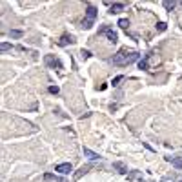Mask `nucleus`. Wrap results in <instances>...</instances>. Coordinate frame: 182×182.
Instances as JSON below:
<instances>
[{"mask_svg":"<svg viewBox=\"0 0 182 182\" xmlns=\"http://www.w3.org/2000/svg\"><path fill=\"white\" fill-rule=\"evenodd\" d=\"M180 182H182V180H180Z\"/></svg>","mask_w":182,"mask_h":182,"instance_id":"24","label":"nucleus"},{"mask_svg":"<svg viewBox=\"0 0 182 182\" xmlns=\"http://www.w3.org/2000/svg\"><path fill=\"white\" fill-rule=\"evenodd\" d=\"M67 44H75V38H73L71 35H64V37H60L58 46H67Z\"/></svg>","mask_w":182,"mask_h":182,"instance_id":"6","label":"nucleus"},{"mask_svg":"<svg viewBox=\"0 0 182 182\" xmlns=\"http://www.w3.org/2000/svg\"><path fill=\"white\" fill-rule=\"evenodd\" d=\"M118 26H120L122 29H126V27L129 26V20L128 18H120V20H118Z\"/></svg>","mask_w":182,"mask_h":182,"instance_id":"16","label":"nucleus"},{"mask_svg":"<svg viewBox=\"0 0 182 182\" xmlns=\"http://www.w3.org/2000/svg\"><path fill=\"white\" fill-rule=\"evenodd\" d=\"M149 56H151V53H149V55H146L142 60H139V69H149V64H147Z\"/></svg>","mask_w":182,"mask_h":182,"instance_id":"8","label":"nucleus"},{"mask_svg":"<svg viewBox=\"0 0 182 182\" xmlns=\"http://www.w3.org/2000/svg\"><path fill=\"white\" fill-rule=\"evenodd\" d=\"M171 164H173L177 169H182V157H175L173 160H171Z\"/></svg>","mask_w":182,"mask_h":182,"instance_id":"11","label":"nucleus"},{"mask_svg":"<svg viewBox=\"0 0 182 182\" xmlns=\"http://www.w3.org/2000/svg\"><path fill=\"white\" fill-rule=\"evenodd\" d=\"M175 5H177V2H169V0H166V2H164V7H166L168 11H171Z\"/></svg>","mask_w":182,"mask_h":182,"instance_id":"15","label":"nucleus"},{"mask_svg":"<svg viewBox=\"0 0 182 182\" xmlns=\"http://www.w3.org/2000/svg\"><path fill=\"white\" fill-rule=\"evenodd\" d=\"M91 26H93V20H88V18L82 20V27H84V29H89Z\"/></svg>","mask_w":182,"mask_h":182,"instance_id":"17","label":"nucleus"},{"mask_svg":"<svg viewBox=\"0 0 182 182\" xmlns=\"http://www.w3.org/2000/svg\"><path fill=\"white\" fill-rule=\"evenodd\" d=\"M22 35H24V33H22L20 29H11V31H9V37H11V38H20Z\"/></svg>","mask_w":182,"mask_h":182,"instance_id":"13","label":"nucleus"},{"mask_svg":"<svg viewBox=\"0 0 182 182\" xmlns=\"http://www.w3.org/2000/svg\"><path fill=\"white\" fill-rule=\"evenodd\" d=\"M91 168H93V166H89V164H88V166H82V168H80V171L75 175V179H78V177H80V175H84V173H88Z\"/></svg>","mask_w":182,"mask_h":182,"instance_id":"14","label":"nucleus"},{"mask_svg":"<svg viewBox=\"0 0 182 182\" xmlns=\"http://www.w3.org/2000/svg\"><path fill=\"white\" fill-rule=\"evenodd\" d=\"M162 182H168V180H162Z\"/></svg>","mask_w":182,"mask_h":182,"instance_id":"23","label":"nucleus"},{"mask_svg":"<svg viewBox=\"0 0 182 182\" xmlns=\"http://www.w3.org/2000/svg\"><path fill=\"white\" fill-rule=\"evenodd\" d=\"M139 53L136 51H128V49H120L117 55H113L111 62L117 66H128V64H133V62L139 60Z\"/></svg>","mask_w":182,"mask_h":182,"instance_id":"1","label":"nucleus"},{"mask_svg":"<svg viewBox=\"0 0 182 182\" xmlns=\"http://www.w3.org/2000/svg\"><path fill=\"white\" fill-rule=\"evenodd\" d=\"M157 31H166V24H164V22H158V24H157Z\"/></svg>","mask_w":182,"mask_h":182,"instance_id":"20","label":"nucleus"},{"mask_svg":"<svg viewBox=\"0 0 182 182\" xmlns=\"http://www.w3.org/2000/svg\"><path fill=\"white\" fill-rule=\"evenodd\" d=\"M124 5L122 2H117V4H111V9H109V13H120V11H124Z\"/></svg>","mask_w":182,"mask_h":182,"instance_id":"7","label":"nucleus"},{"mask_svg":"<svg viewBox=\"0 0 182 182\" xmlns=\"http://www.w3.org/2000/svg\"><path fill=\"white\" fill-rule=\"evenodd\" d=\"M55 171H58V173H62V175H69L71 171H73V166L69 162H64V164H58V166L55 168Z\"/></svg>","mask_w":182,"mask_h":182,"instance_id":"4","label":"nucleus"},{"mask_svg":"<svg viewBox=\"0 0 182 182\" xmlns=\"http://www.w3.org/2000/svg\"><path fill=\"white\" fill-rule=\"evenodd\" d=\"M113 168H115L118 173H122V175H126V173H128V168L124 166L122 162H113Z\"/></svg>","mask_w":182,"mask_h":182,"instance_id":"9","label":"nucleus"},{"mask_svg":"<svg viewBox=\"0 0 182 182\" xmlns=\"http://www.w3.org/2000/svg\"><path fill=\"white\" fill-rule=\"evenodd\" d=\"M96 13H98V11H96L93 5H88V7H86V16H88V20H95V18H96Z\"/></svg>","mask_w":182,"mask_h":182,"instance_id":"5","label":"nucleus"},{"mask_svg":"<svg viewBox=\"0 0 182 182\" xmlns=\"http://www.w3.org/2000/svg\"><path fill=\"white\" fill-rule=\"evenodd\" d=\"M53 179H55V180H58V179L55 177V175H51V173H46V175H44V180H53Z\"/></svg>","mask_w":182,"mask_h":182,"instance_id":"22","label":"nucleus"},{"mask_svg":"<svg viewBox=\"0 0 182 182\" xmlns=\"http://www.w3.org/2000/svg\"><path fill=\"white\" fill-rule=\"evenodd\" d=\"M48 91H49L51 95H56V93H58L60 89H58V86H49V89H48Z\"/></svg>","mask_w":182,"mask_h":182,"instance_id":"18","label":"nucleus"},{"mask_svg":"<svg viewBox=\"0 0 182 182\" xmlns=\"http://www.w3.org/2000/svg\"><path fill=\"white\" fill-rule=\"evenodd\" d=\"M44 62H46L48 66H53V67H56V69H62V64H60V60H58V58H55L53 55H46Z\"/></svg>","mask_w":182,"mask_h":182,"instance_id":"3","label":"nucleus"},{"mask_svg":"<svg viewBox=\"0 0 182 182\" xmlns=\"http://www.w3.org/2000/svg\"><path fill=\"white\" fill-rule=\"evenodd\" d=\"M13 49V46H11L9 42H2L0 44V51H2V53H5V51H11Z\"/></svg>","mask_w":182,"mask_h":182,"instance_id":"12","label":"nucleus"},{"mask_svg":"<svg viewBox=\"0 0 182 182\" xmlns=\"http://www.w3.org/2000/svg\"><path fill=\"white\" fill-rule=\"evenodd\" d=\"M84 155H86L89 160H96V158H98V153L91 151V149H88V147H84Z\"/></svg>","mask_w":182,"mask_h":182,"instance_id":"10","label":"nucleus"},{"mask_svg":"<svg viewBox=\"0 0 182 182\" xmlns=\"http://www.w3.org/2000/svg\"><path fill=\"white\" fill-rule=\"evenodd\" d=\"M98 33H104V35L107 37V40H109L111 44H115V42L118 40V35H117V33L113 31V29H109V27H107V26H104V27H102V29H100Z\"/></svg>","mask_w":182,"mask_h":182,"instance_id":"2","label":"nucleus"},{"mask_svg":"<svg viewBox=\"0 0 182 182\" xmlns=\"http://www.w3.org/2000/svg\"><path fill=\"white\" fill-rule=\"evenodd\" d=\"M80 55H82V58H89V56H91V53H89L88 49H82V51H80Z\"/></svg>","mask_w":182,"mask_h":182,"instance_id":"21","label":"nucleus"},{"mask_svg":"<svg viewBox=\"0 0 182 182\" xmlns=\"http://www.w3.org/2000/svg\"><path fill=\"white\" fill-rule=\"evenodd\" d=\"M122 78H124L122 75H118V77L113 78V82H111V84H113V86H118V82H122Z\"/></svg>","mask_w":182,"mask_h":182,"instance_id":"19","label":"nucleus"}]
</instances>
